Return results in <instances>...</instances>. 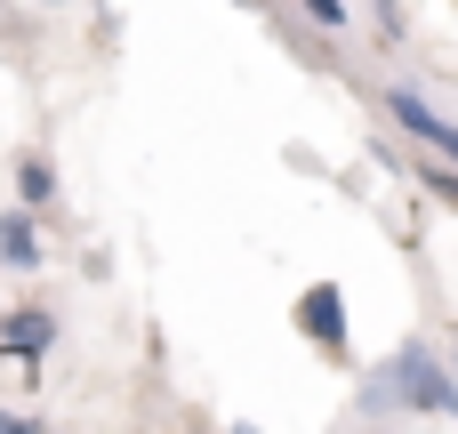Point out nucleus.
Here are the masks:
<instances>
[{
	"instance_id": "20e7f679",
	"label": "nucleus",
	"mask_w": 458,
	"mask_h": 434,
	"mask_svg": "<svg viewBox=\"0 0 458 434\" xmlns=\"http://www.w3.org/2000/svg\"><path fill=\"white\" fill-rule=\"evenodd\" d=\"M0 346H8L24 370L48 362V354H56V314H48V306H8V314H0Z\"/></svg>"
},
{
	"instance_id": "f03ea898",
	"label": "nucleus",
	"mask_w": 458,
	"mask_h": 434,
	"mask_svg": "<svg viewBox=\"0 0 458 434\" xmlns=\"http://www.w3.org/2000/svg\"><path fill=\"white\" fill-rule=\"evenodd\" d=\"M290 322H298V338L314 346V354H330V362H354V330H346V282H306L298 290V306H290Z\"/></svg>"
},
{
	"instance_id": "39448f33",
	"label": "nucleus",
	"mask_w": 458,
	"mask_h": 434,
	"mask_svg": "<svg viewBox=\"0 0 458 434\" xmlns=\"http://www.w3.org/2000/svg\"><path fill=\"white\" fill-rule=\"evenodd\" d=\"M0 266H8V274H40V266H48L40 209H24V201H8V209H0Z\"/></svg>"
},
{
	"instance_id": "9d476101",
	"label": "nucleus",
	"mask_w": 458,
	"mask_h": 434,
	"mask_svg": "<svg viewBox=\"0 0 458 434\" xmlns=\"http://www.w3.org/2000/svg\"><path fill=\"white\" fill-rule=\"evenodd\" d=\"M435 64H443V72H458V0L443 8V40H435Z\"/></svg>"
},
{
	"instance_id": "1a4fd4ad",
	"label": "nucleus",
	"mask_w": 458,
	"mask_h": 434,
	"mask_svg": "<svg viewBox=\"0 0 458 434\" xmlns=\"http://www.w3.org/2000/svg\"><path fill=\"white\" fill-rule=\"evenodd\" d=\"M298 16H306L314 32H330V40L354 32V0H298Z\"/></svg>"
},
{
	"instance_id": "0eeeda50",
	"label": "nucleus",
	"mask_w": 458,
	"mask_h": 434,
	"mask_svg": "<svg viewBox=\"0 0 458 434\" xmlns=\"http://www.w3.org/2000/svg\"><path fill=\"white\" fill-rule=\"evenodd\" d=\"M16 201L40 209V217H56V161L48 153H16Z\"/></svg>"
},
{
	"instance_id": "4468645a",
	"label": "nucleus",
	"mask_w": 458,
	"mask_h": 434,
	"mask_svg": "<svg viewBox=\"0 0 458 434\" xmlns=\"http://www.w3.org/2000/svg\"><path fill=\"white\" fill-rule=\"evenodd\" d=\"M233 8H266V0H233Z\"/></svg>"
},
{
	"instance_id": "7ed1b4c3",
	"label": "nucleus",
	"mask_w": 458,
	"mask_h": 434,
	"mask_svg": "<svg viewBox=\"0 0 458 434\" xmlns=\"http://www.w3.org/2000/svg\"><path fill=\"white\" fill-rule=\"evenodd\" d=\"M378 105H386V121L411 137V145H427V153H443V161H458V121L419 89V81H386L378 89Z\"/></svg>"
},
{
	"instance_id": "f257e3e1",
	"label": "nucleus",
	"mask_w": 458,
	"mask_h": 434,
	"mask_svg": "<svg viewBox=\"0 0 458 434\" xmlns=\"http://www.w3.org/2000/svg\"><path fill=\"white\" fill-rule=\"evenodd\" d=\"M386 362H394V387H403L411 419H458V362L435 338H403Z\"/></svg>"
},
{
	"instance_id": "9b49d317",
	"label": "nucleus",
	"mask_w": 458,
	"mask_h": 434,
	"mask_svg": "<svg viewBox=\"0 0 458 434\" xmlns=\"http://www.w3.org/2000/svg\"><path fill=\"white\" fill-rule=\"evenodd\" d=\"M0 434H40V419H32V411H16V403H0Z\"/></svg>"
},
{
	"instance_id": "f8f14e48",
	"label": "nucleus",
	"mask_w": 458,
	"mask_h": 434,
	"mask_svg": "<svg viewBox=\"0 0 458 434\" xmlns=\"http://www.w3.org/2000/svg\"><path fill=\"white\" fill-rule=\"evenodd\" d=\"M32 8H81V0H32Z\"/></svg>"
},
{
	"instance_id": "423d86ee",
	"label": "nucleus",
	"mask_w": 458,
	"mask_h": 434,
	"mask_svg": "<svg viewBox=\"0 0 458 434\" xmlns=\"http://www.w3.org/2000/svg\"><path fill=\"white\" fill-rule=\"evenodd\" d=\"M346 419H354V427H394V419H411V411H403V387H394V362L362 370V387H354Z\"/></svg>"
},
{
	"instance_id": "6e6552de",
	"label": "nucleus",
	"mask_w": 458,
	"mask_h": 434,
	"mask_svg": "<svg viewBox=\"0 0 458 434\" xmlns=\"http://www.w3.org/2000/svg\"><path fill=\"white\" fill-rule=\"evenodd\" d=\"M370 32H378V48H403L411 40V8L403 0H370Z\"/></svg>"
},
{
	"instance_id": "ddd939ff",
	"label": "nucleus",
	"mask_w": 458,
	"mask_h": 434,
	"mask_svg": "<svg viewBox=\"0 0 458 434\" xmlns=\"http://www.w3.org/2000/svg\"><path fill=\"white\" fill-rule=\"evenodd\" d=\"M443 354H451V362H458V330H451V338H443Z\"/></svg>"
}]
</instances>
